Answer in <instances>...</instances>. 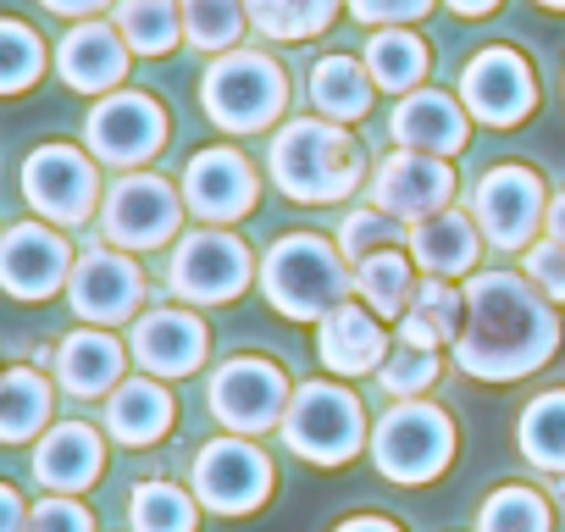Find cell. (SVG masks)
I'll return each instance as SVG.
<instances>
[{
    "label": "cell",
    "mask_w": 565,
    "mask_h": 532,
    "mask_svg": "<svg viewBox=\"0 0 565 532\" xmlns=\"http://www.w3.org/2000/svg\"><path fill=\"white\" fill-rule=\"evenodd\" d=\"M466 295V317H460V339L449 344L455 366L477 383H515L537 366L554 361L559 350V311L554 300H543L521 273L488 266L460 284Z\"/></svg>",
    "instance_id": "1"
},
{
    "label": "cell",
    "mask_w": 565,
    "mask_h": 532,
    "mask_svg": "<svg viewBox=\"0 0 565 532\" xmlns=\"http://www.w3.org/2000/svg\"><path fill=\"white\" fill-rule=\"evenodd\" d=\"M266 172H271L277 194H289L295 205H339L372 178L361 139L328 117L282 123L266 145Z\"/></svg>",
    "instance_id": "2"
},
{
    "label": "cell",
    "mask_w": 565,
    "mask_h": 532,
    "mask_svg": "<svg viewBox=\"0 0 565 532\" xmlns=\"http://www.w3.org/2000/svg\"><path fill=\"white\" fill-rule=\"evenodd\" d=\"M355 278L344 266V249L322 233H282L260 255V295L289 322H322L350 300Z\"/></svg>",
    "instance_id": "3"
},
{
    "label": "cell",
    "mask_w": 565,
    "mask_h": 532,
    "mask_svg": "<svg viewBox=\"0 0 565 532\" xmlns=\"http://www.w3.org/2000/svg\"><path fill=\"white\" fill-rule=\"evenodd\" d=\"M455 416L433 400H394L377 427H372V466L399 482V488H422V482H438L455 460Z\"/></svg>",
    "instance_id": "4"
},
{
    "label": "cell",
    "mask_w": 565,
    "mask_h": 532,
    "mask_svg": "<svg viewBox=\"0 0 565 532\" xmlns=\"http://www.w3.org/2000/svg\"><path fill=\"white\" fill-rule=\"evenodd\" d=\"M200 106L222 134H260L289 106V78L266 51H222L200 78Z\"/></svg>",
    "instance_id": "5"
},
{
    "label": "cell",
    "mask_w": 565,
    "mask_h": 532,
    "mask_svg": "<svg viewBox=\"0 0 565 532\" xmlns=\"http://www.w3.org/2000/svg\"><path fill=\"white\" fill-rule=\"evenodd\" d=\"M277 433L311 466H344V460H355L372 444L361 400L350 389H339V383H300L289 411H282Z\"/></svg>",
    "instance_id": "6"
},
{
    "label": "cell",
    "mask_w": 565,
    "mask_h": 532,
    "mask_svg": "<svg viewBox=\"0 0 565 532\" xmlns=\"http://www.w3.org/2000/svg\"><path fill=\"white\" fill-rule=\"evenodd\" d=\"M255 278V260H249V244L227 227H194L172 244V260H167V289L183 300V306H227L249 289Z\"/></svg>",
    "instance_id": "7"
},
{
    "label": "cell",
    "mask_w": 565,
    "mask_h": 532,
    "mask_svg": "<svg viewBox=\"0 0 565 532\" xmlns=\"http://www.w3.org/2000/svg\"><path fill=\"white\" fill-rule=\"evenodd\" d=\"M271 482H277L271 455L260 444L238 438V433L211 438L194 455V466H189V488H194L200 510H211V515H249V510H260L271 499Z\"/></svg>",
    "instance_id": "8"
},
{
    "label": "cell",
    "mask_w": 565,
    "mask_h": 532,
    "mask_svg": "<svg viewBox=\"0 0 565 532\" xmlns=\"http://www.w3.org/2000/svg\"><path fill=\"white\" fill-rule=\"evenodd\" d=\"M295 389L282 377L277 361H260V355H233L216 366L211 389H205V405L211 416L238 433V438H255V433H271L282 427V411H289Z\"/></svg>",
    "instance_id": "9"
},
{
    "label": "cell",
    "mask_w": 565,
    "mask_h": 532,
    "mask_svg": "<svg viewBox=\"0 0 565 532\" xmlns=\"http://www.w3.org/2000/svg\"><path fill=\"white\" fill-rule=\"evenodd\" d=\"M543 216H548V189L532 167L499 161L482 172V183L471 194V222L493 249H526L543 233Z\"/></svg>",
    "instance_id": "10"
},
{
    "label": "cell",
    "mask_w": 565,
    "mask_h": 532,
    "mask_svg": "<svg viewBox=\"0 0 565 532\" xmlns=\"http://www.w3.org/2000/svg\"><path fill=\"white\" fill-rule=\"evenodd\" d=\"M183 227V194L156 172H128L100 200V233L117 249H161Z\"/></svg>",
    "instance_id": "11"
},
{
    "label": "cell",
    "mask_w": 565,
    "mask_h": 532,
    "mask_svg": "<svg viewBox=\"0 0 565 532\" xmlns=\"http://www.w3.org/2000/svg\"><path fill=\"white\" fill-rule=\"evenodd\" d=\"M23 200L56 222V227H78L95 216L100 205V172L84 150L73 145H40L29 161H23Z\"/></svg>",
    "instance_id": "12"
},
{
    "label": "cell",
    "mask_w": 565,
    "mask_h": 532,
    "mask_svg": "<svg viewBox=\"0 0 565 532\" xmlns=\"http://www.w3.org/2000/svg\"><path fill=\"white\" fill-rule=\"evenodd\" d=\"M84 145L106 167H145L167 145V111L139 89H117L84 117Z\"/></svg>",
    "instance_id": "13"
},
{
    "label": "cell",
    "mask_w": 565,
    "mask_h": 532,
    "mask_svg": "<svg viewBox=\"0 0 565 532\" xmlns=\"http://www.w3.org/2000/svg\"><path fill=\"white\" fill-rule=\"evenodd\" d=\"M460 106L488 123V128H515L532 117L537 106V78L526 67V56H515L510 45H488L466 62L460 73Z\"/></svg>",
    "instance_id": "14"
},
{
    "label": "cell",
    "mask_w": 565,
    "mask_h": 532,
    "mask_svg": "<svg viewBox=\"0 0 565 532\" xmlns=\"http://www.w3.org/2000/svg\"><path fill=\"white\" fill-rule=\"evenodd\" d=\"M67 300L89 328H117L128 317L145 311V273L134 266L128 249H84L73 260V278H67Z\"/></svg>",
    "instance_id": "15"
},
{
    "label": "cell",
    "mask_w": 565,
    "mask_h": 532,
    "mask_svg": "<svg viewBox=\"0 0 565 532\" xmlns=\"http://www.w3.org/2000/svg\"><path fill=\"white\" fill-rule=\"evenodd\" d=\"M178 194H183V211H194L200 222L222 227V222H238V216L255 211L260 178H255V167L233 145H205V150L189 156Z\"/></svg>",
    "instance_id": "16"
},
{
    "label": "cell",
    "mask_w": 565,
    "mask_h": 532,
    "mask_svg": "<svg viewBox=\"0 0 565 532\" xmlns=\"http://www.w3.org/2000/svg\"><path fill=\"white\" fill-rule=\"evenodd\" d=\"M366 189H372V205H377V211H388V216H399V222H422V216H433V211H444V205L455 200V172H449L444 156L388 150V156L372 167Z\"/></svg>",
    "instance_id": "17"
},
{
    "label": "cell",
    "mask_w": 565,
    "mask_h": 532,
    "mask_svg": "<svg viewBox=\"0 0 565 532\" xmlns=\"http://www.w3.org/2000/svg\"><path fill=\"white\" fill-rule=\"evenodd\" d=\"M73 249L45 222H18L0 233V289L12 300H51L73 278Z\"/></svg>",
    "instance_id": "18"
},
{
    "label": "cell",
    "mask_w": 565,
    "mask_h": 532,
    "mask_svg": "<svg viewBox=\"0 0 565 532\" xmlns=\"http://www.w3.org/2000/svg\"><path fill=\"white\" fill-rule=\"evenodd\" d=\"M205 344H211L205 322L194 311H172V306L139 311L134 333H128V350L145 366V377H189V372H200Z\"/></svg>",
    "instance_id": "19"
},
{
    "label": "cell",
    "mask_w": 565,
    "mask_h": 532,
    "mask_svg": "<svg viewBox=\"0 0 565 532\" xmlns=\"http://www.w3.org/2000/svg\"><path fill=\"white\" fill-rule=\"evenodd\" d=\"M466 117H471V111H466L455 95H444V89H411V95L394 100L388 134H394L399 150H427V156H444V161H449V156L466 150V139H471Z\"/></svg>",
    "instance_id": "20"
},
{
    "label": "cell",
    "mask_w": 565,
    "mask_h": 532,
    "mask_svg": "<svg viewBox=\"0 0 565 532\" xmlns=\"http://www.w3.org/2000/svg\"><path fill=\"white\" fill-rule=\"evenodd\" d=\"M317 355L333 377H377V366L388 361L383 317L366 311L361 300H344L339 311L317 322Z\"/></svg>",
    "instance_id": "21"
},
{
    "label": "cell",
    "mask_w": 565,
    "mask_h": 532,
    "mask_svg": "<svg viewBox=\"0 0 565 532\" xmlns=\"http://www.w3.org/2000/svg\"><path fill=\"white\" fill-rule=\"evenodd\" d=\"M405 249H411V260H416L422 278H449V284H455V278H471V273H477L482 233H477L471 216H460L455 205H444V211L411 222Z\"/></svg>",
    "instance_id": "22"
},
{
    "label": "cell",
    "mask_w": 565,
    "mask_h": 532,
    "mask_svg": "<svg viewBox=\"0 0 565 532\" xmlns=\"http://www.w3.org/2000/svg\"><path fill=\"white\" fill-rule=\"evenodd\" d=\"M56 73H62V84L78 89V95H106V89H117V84L128 78V45H122L117 23L84 18V23L62 40Z\"/></svg>",
    "instance_id": "23"
},
{
    "label": "cell",
    "mask_w": 565,
    "mask_h": 532,
    "mask_svg": "<svg viewBox=\"0 0 565 532\" xmlns=\"http://www.w3.org/2000/svg\"><path fill=\"white\" fill-rule=\"evenodd\" d=\"M106 471V444L89 422H56L34 444V477L51 493H84Z\"/></svg>",
    "instance_id": "24"
},
{
    "label": "cell",
    "mask_w": 565,
    "mask_h": 532,
    "mask_svg": "<svg viewBox=\"0 0 565 532\" xmlns=\"http://www.w3.org/2000/svg\"><path fill=\"white\" fill-rule=\"evenodd\" d=\"M128 350L106 333V328H78L56 344V383L78 400H100L122 383Z\"/></svg>",
    "instance_id": "25"
},
{
    "label": "cell",
    "mask_w": 565,
    "mask_h": 532,
    "mask_svg": "<svg viewBox=\"0 0 565 532\" xmlns=\"http://www.w3.org/2000/svg\"><path fill=\"white\" fill-rule=\"evenodd\" d=\"M172 422H178V400L161 389V377H122L106 394V433L128 449L156 444Z\"/></svg>",
    "instance_id": "26"
},
{
    "label": "cell",
    "mask_w": 565,
    "mask_h": 532,
    "mask_svg": "<svg viewBox=\"0 0 565 532\" xmlns=\"http://www.w3.org/2000/svg\"><path fill=\"white\" fill-rule=\"evenodd\" d=\"M355 295H361V306L366 311H377L383 322H399L405 311H411V300H416V260H411V249H372V255H361L355 260Z\"/></svg>",
    "instance_id": "27"
},
{
    "label": "cell",
    "mask_w": 565,
    "mask_h": 532,
    "mask_svg": "<svg viewBox=\"0 0 565 532\" xmlns=\"http://www.w3.org/2000/svg\"><path fill=\"white\" fill-rule=\"evenodd\" d=\"M372 95H377V84L355 56H322L311 67V100L328 123H361L372 111Z\"/></svg>",
    "instance_id": "28"
},
{
    "label": "cell",
    "mask_w": 565,
    "mask_h": 532,
    "mask_svg": "<svg viewBox=\"0 0 565 532\" xmlns=\"http://www.w3.org/2000/svg\"><path fill=\"white\" fill-rule=\"evenodd\" d=\"M51 383L34 366H12L0 372V444H29L45 433L51 422Z\"/></svg>",
    "instance_id": "29"
},
{
    "label": "cell",
    "mask_w": 565,
    "mask_h": 532,
    "mask_svg": "<svg viewBox=\"0 0 565 532\" xmlns=\"http://www.w3.org/2000/svg\"><path fill=\"white\" fill-rule=\"evenodd\" d=\"M128 532H200L194 488H178L167 477L134 482V493H128Z\"/></svg>",
    "instance_id": "30"
},
{
    "label": "cell",
    "mask_w": 565,
    "mask_h": 532,
    "mask_svg": "<svg viewBox=\"0 0 565 532\" xmlns=\"http://www.w3.org/2000/svg\"><path fill=\"white\" fill-rule=\"evenodd\" d=\"M339 7H344V0H244L255 34L277 40V45H300V40L328 34Z\"/></svg>",
    "instance_id": "31"
},
{
    "label": "cell",
    "mask_w": 565,
    "mask_h": 532,
    "mask_svg": "<svg viewBox=\"0 0 565 532\" xmlns=\"http://www.w3.org/2000/svg\"><path fill=\"white\" fill-rule=\"evenodd\" d=\"M515 449L543 471V477H559L565 471V389H548L537 394L521 422H515Z\"/></svg>",
    "instance_id": "32"
},
{
    "label": "cell",
    "mask_w": 565,
    "mask_h": 532,
    "mask_svg": "<svg viewBox=\"0 0 565 532\" xmlns=\"http://www.w3.org/2000/svg\"><path fill=\"white\" fill-rule=\"evenodd\" d=\"M366 73L388 95H411L427 78V45L411 29H377L366 40Z\"/></svg>",
    "instance_id": "33"
},
{
    "label": "cell",
    "mask_w": 565,
    "mask_h": 532,
    "mask_svg": "<svg viewBox=\"0 0 565 532\" xmlns=\"http://www.w3.org/2000/svg\"><path fill=\"white\" fill-rule=\"evenodd\" d=\"M117 34L134 56H167L183 40L178 0H117Z\"/></svg>",
    "instance_id": "34"
},
{
    "label": "cell",
    "mask_w": 565,
    "mask_h": 532,
    "mask_svg": "<svg viewBox=\"0 0 565 532\" xmlns=\"http://www.w3.org/2000/svg\"><path fill=\"white\" fill-rule=\"evenodd\" d=\"M477 532H554V510L537 488L499 482L477 510Z\"/></svg>",
    "instance_id": "35"
},
{
    "label": "cell",
    "mask_w": 565,
    "mask_h": 532,
    "mask_svg": "<svg viewBox=\"0 0 565 532\" xmlns=\"http://www.w3.org/2000/svg\"><path fill=\"white\" fill-rule=\"evenodd\" d=\"M183 7V40L194 51H238L244 29H249V12H244V0H178Z\"/></svg>",
    "instance_id": "36"
},
{
    "label": "cell",
    "mask_w": 565,
    "mask_h": 532,
    "mask_svg": "<svg viewBox=\"0 0 565 532\" xmlns=\"http://www.w3.org/2000/svg\"><path fill=\"white\" fill-rule=\"evenodd\" d=\"M438 377H444V350H411V344H394L388 361L377 366V389H383L388 400H422Z\"/></svg>",
    "instance_id": "37"
},
{
    "label": "cell",
    "mask_w": 565,
    "mask_h": 532,
    "mask_svg": "<svg viewBox=\"0 0 565 532\" xmlns=\"http://www.w3.org/2000/svg\"><path fill=\"white\" fill-rule=\"evenodd\" d=\"M45 73V45L29 23L0 18V95H23Z\"/></svg>",
    "instance_id": "38"
},
{
    "label": "cell",
    "mask_w": 565,
    "mask_h": 532,
    "mask_svg": "<svg viewBox=\"0 0 565 532\" xmlns=\"http://www.w3.org/2000/svg\"><path fill=\"white\" fill-rule=\"evenodd\" d=\"M399 238H405L399 216H388V211H377V205H355V211L344 216V227H339V249H344L350 266H355L361 255H372V249H394Z\"/></svg>",
    "instance_id": "39"
},
{
    "label": "cell",
    "mask_w": 565,
    "mask_h": 532,
    "mask_svg": "<svg viewBox=\"0 0 565 532\" xmlns=\"http://www.w3.org/2000/svg\"><path fill=\"white\" fill-rule=\"evenodd\" d=\"M411 311L444 339V350L460 339V317H466V295L449 284V278H422L416 284V300H411Z\"/></svg>",
    "instance_id": "40"
},
{
    "label": "cell",
    "mask_w": 565,
    "mask_h": 532,
    "mask_svg": "<svg viewBox=\"0 0 565 532\" xmlns=\"http://www.w3.org/2000/svg\"><path fill=\"white\" fill-rule=\"evenodd\" d=\"M521 278L543 295V300H554V306H565V244L559 238H532L526 249H521Z\"/></svg>",
    "instance_id": "41"
},
{
    "label": "cell",
    "mask_w": 565,
    "mask_h": 532,
    "mask_svg": "<svg viewBox=\"0 0 565 532\" xmlns=\"http://www.w3.org/2000/svg\"><path fill=\"white\" fill-rule=\"evenodd\" d=\"M29 532H95V515L73 493H51L29 510Z\"/></svg>",
    "instance_id": "42"
},
{
    "label": "cell",
    "mask_w": 565,
    "mask_h": 532,
    "mask_svg": "<svg viewBox=\"0 0 565 532\" xmlns=\"http://www.w3.org/2000/svg\"><path fill=\"white\" fill-rule=\"evenodd\" d=\"M427 12H433V0H350V18H361L372 29H405Z\"/></svg>",
    "instance_id": "43"
},
{
    "label": "cell",
    "mask_w": 565,
    "mask_h": 532,
    "mask_svg": "<svg viewBox=\"0 0 565 532\" xmlns=\"http://www.w3.org/2000/svg\"><path fill=\"white\" fill-rule=\"evenodd\" d=\"M394 344H411V350H444V339H438L416 311H405V317L394 322Z\"/></svg>",
    "instance_id": "44"
},
{
    "label": "cell",
    "mask_w": 565,
    "mask_h": 532,
    "mask_svg": "<svg viewBox=\"0 0 565 532\" xmlns=\"http://www.w3.org/2000/svg\"><path fill=\"white\" fill-rule=\"evenodd\" d=\"M0 532H29V504L18 499L12 482H0Z\"/></svg>",
    "instance_id": "45"
},
{
    "label": "cell",
    "mask_w": 565,
    "mask_h": 532,
    "mask_svg": "<svg viewBox=\"0 0 565 532\" xmlns=\"http://www.w3.org/2000/svg\"><path fill=\"white\" fill-rule=\"evenodd\" d=\"M45 7H51L56 18H95V12L111 7V0H45Z\"/></svg>",
    "instance_id": "46"
},
{
    "label": "cell",
    "mask_w": 565,
    "mask_h": 532,
    "mask_svg": "<svg viewBox=\"0 0 565 532\" xmlns=\"http://www.w3.org/2000/svg\"><path fill=\"white\" fill-rule=\"evenodd\" d=\"M333 532H405V526L388 521V515H350V521H339Z\"/></svg>",
    "instance_id": "47"
},
{
    "label": "cell",
    "mask_w": 565,
    "mask_h": 532,
    "mask_svg": "<svg viewBox=\"0 0 565 532\" xmlns=\"http://www.w3.org/2000/svg\"><path fill=\"white\" fill-rule=\"evenodd\" d=\"M543 233L565 244V194H554V200H548V216H543Z\"/></svg>",
    "instance_id": "48"
},
{
    "label": "cell",
    "mask_w": 565,
    "mask_h": 532,
    "mask_svg": "<svg viewBox=\"0 0 565 532\" xmlns=\"http://www.w3.org/2000/svg\"><path fill=\"white\" fill-rule=\"evenodd\" d=\"M444 7H449L455 18H488V12L499 7V0H444Z\"/></svg>",
    "instance_id": "49"
},
{
    "label": "cell",
    "mask_w": 565,
    "mask_h": 532,
    "mask_svg": "<svg viewBox=\"0 0 565 532\" xmlns=\"http://www.w3.org/2000/svg\"><path fill=\"white\" fill-rule=\"evenodd\" d=\"M537 7H554V12H565V0H537Z\"/></svg>",
    "instance_id": "50"
}]
</instances>
